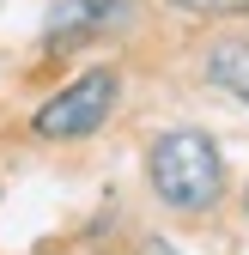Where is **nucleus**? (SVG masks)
<instances>
[{
  "mask_svg": "<svg viewBox=\"0 0 249 255\" xmlns=\"http://www.w3.org/2000/svg\"><path fill=\"white\" fill-rule=\"evenodd\" d=\"M170 6L195 12V18H225V12H249V0H170Z\"/></svg>",
  "mask_w": 249,
  "mask_h": 255,
  "instance_id": "obj_5",
  "label": "nucleus"
},
{
  "mask_svg": "<svg viewBox=\"0 0 249 255\" xmlns=\"http://www.w3.org/2000/svg\"><path fill=\"white\" fill-rule=\"evenodd\" d=\"M140 255H182V249H170V243H146Z\"/></svg>",
  "mask_w": 249,
  "mask_h": 255,
  "instance_id": "obj_6",
  "label": "nucleus"
},
{
  "mask_svg": "<svg viewBox=\"0 0 249 255\" xmlns=\"http://www.w3.org/2000/svg\"><path fill=\"white\" fill-rule=\"evenodd\" d=\"M110 110H116V73L91 67V73H79L73 85H61L37 110V134L43 140H85V134H98L110 122Z\"/></svg>",
  "mask_w": 249,
  "mask_h": 255,
  "instance_id": "obj_2",
  "label": "nucleus"
},
{
  "mask_svg": "<svg viewBox=\"0 0 249 255\" xmlns=\"http://www.w3.org/2000/svg\"><path fill=\"white\" fill-rule=\"evenodd\" d=\"M146 176L158 188V201H170L176 213H207L225 188V164H219V146H213L201 128H176V134L152 140L146 158Z\"/></svg>",
  "mask_w": 249,
  "mask_h": 255,
  "instance_id": "obj_1",
  "label": "nucleus"
},
{
  "mask_svg": "<svg viewBox=\"0 0 249 255\" xmlns=\"http://www.w3.org/2000/svg\"><path fill=\"white\" fill-rule=\"evenodd\" d=\"M122 12H128V0H67V6H55V18H49V43L104 30V24H116Z\"/></svg>",
  "mask_w": 249,
  "mask_h": 255,
  "instance_id": "obj_3",
  "label": "nucleus"
},
{
  "mask_svg": "<svg viewBox=\"0 0 249 255\" xmlns=\"http://www.w3.org/2000/svg\"><path fill=\"white\" fill-rule=\"evenodd\" d=\"M207 79L231 91L237 104H249V43L243 37H225V43H213L207 49Z\"/></svg>",
  "mask_w": 249,
  "mask_h": 255,
  "instance_id": "obj_4",
  "label": "nucleus"
}]
</instances>
